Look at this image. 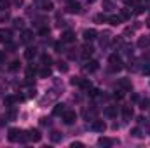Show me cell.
<instances>
[{
  "label": "cell",
  "instance_id": "obj_1",
  "mask_svg": "<svg viewBox=\"0 0 150 148\" xmlns=\"http://www.w3.org/2000/svg\"><path fill=\"white\" fill-rule=\"evenodd\" d=\"M108 61H110L108 70H110L112 73H115V72H120V70H122V61H120V58H119L117 54H112Z\"/></svg>",
  "mask_w": 150,
  "mask_h": 148
},
{
  "label": "cell",
  "instance_id": "obj_2",
  "mask_svg": "<svg viewBox=\"0 0 150 148\" xmlns=\"http://www.w3.org/2000/svg\"><path fill=\"white\" fill-rule=\"evenodd\" d=\"M21 134H23V131H19V129L12 127V129H9V134H7V138H9V141H12V143H19V138H21Z\"/></svg>",
  "mask_w": 150,
  "mask_h": 148
},
{
  "label": "cell",
  "instance_id": "obj_3",
  "mask_svg": "<svg viewBox=\"0 0 150 148\" xmlns=\"http://www.w3.org/2000/svg\"><path fill=\"white\" fill-rule=\"evenodd\" d=\"M63 120H65V124H74L75 120H77V113L72 110H65V113H63Z\"/></svg>",
  "mask_w": 150,
  "mask_h": 148
},
{
  "label": "cell",
  "instance_id": "obj_4",
  "mask_svg": "<svg viewBox=\"0 0 150 148\" xmlns=\"http://www.w3.org/2000/svg\"><path fill=\"white\" fill-rule=\"evenodd\" d=\"M26 134H28V140H30V141H33V143H37V141L42 140V134H40V131H38V129H30Z\"/></svg>",
  "mask_w": 150,
  "mask_h": 148
},
{
  "label": "cell",
  "instance_id": "obj_5",
  "mask_svg": "<svg viewBox=\"0 0 150 148\" xmlns=\"http://www.w3.org/2000/svg\"><path fill=\"white\" fill-rule=\"evenodd\" d=\"M117 85H119L122 91H131V89H133V84H131L129 78H120V80L117 82Z\"/></svg>",
  "mask_w": 150,
  "mask_h": 148
},
{
  "label": "cell",
  "instance_id": "obj_6",
  "mask_svg": "<svg viewBox=\"0 0 150 148\" xmlns=\"http://www.w3.org/2000/svg\"><path fill=\"white\" fill-rule=\"evenodd\" d=\"M91 129H93V131H96V132H103V131L107 129V124H105L103 120H94V122H93V125H91Z\"/></svg>",
  "mask_w": 150,
  "mask_h": 148
},
{
  "label": "cell",
  "instance_id": "obj_7",
  "mask_svg": "<svg viewBox=\"0 0 150 148\" xmlns=\"http://www.w3.org/2000/svg\"><path fill=\"white\" fill-rule=\"evenodd\" d=\"M96 35H98V32H96V30H93V28H89V30H84V33H82V37H84V40H86V42H91V40H94V38H96Z\"/></svg>",
  "mask_w": 150,
  "mask_h": 148
},
{
  "label": "cell",
  "instance_id": "obj_8",
  "mask_svg": "<svg viewBox=\"0 0 150 148\" xmlns=\"http://www.w3.org/2000/svg\"><path fill=\"white\" fill-rule=\"evenodd\" d=\"M61 42H63V44H72V42H75V33L70 32V30L65 32V33L61 35Z\"/></svg>",
  "mask_w": 150,
  "mask_h": 148
},
{
  "label": "cell",
  "instance_id": "obj_9",
  "mask_svg": "<svg viewBox=\"0 0 150 148\" xmlns=\"http://www.w3.org/2000/svg\"><path fill=\"white\" fill-rule=\"evenodd\" d=\"M67 11H68L70 14H79V12H80V4L72 0V2H70V4L67 5Z\"/></svg>",
  "mask_w": 150,
  "mask_h": 148
},
{
  "label": "cell",
  "instance_id": "obj_10",
  "mask_svg": "<svg viewBox=\"0 0 150 148\" xmlns=\"http://www.w3.org/2000/svg\"><path fill=\"white\" fill-rule=\"evenodd\" d=\"M11 38H12V32L11 30H5V28L0 30V42H11Z\"/></svg>",
  "mask_w": 150,
  "mask_h": 148
},
{
  "label": "cell",
  "instance_id": "obj_11",
  "mask_svg": "<svg viewBox=\"0 0 150 148\" xmlns=\"http://www.w3.org/2000/svg\"><path fill=\"white\" fill-rule=\"evenodd\" d=\"M84 70H86V72H89V73L96 72V70H98V61H94V59L87 61V63H86V66H84Z\"/></svg>",
  "mask_w": 150,
  "mask_h": 148
},
{
  "label": "cell",
  "instance_id": "obj_12",
  "mask_svg": "<svg viewBox=\"0 0 150 148\" xmlns=\"http://www.w3.org/2000/svg\"><path fill=\"white\" fill-rule=\"evenodd\" d=\"M32 38H33V32L32 30H25L23 35H21V42L23 44H28V42H32Z\"/></svg>",
  "mask_w": 150,
  "mask_h": 148
},
{
  "label": "cell",
  "instance_id": "obj_13",
  "mask_svg": "<svg viewBox=\"0 0 150 148\" xmlns=\"http://www.w3.org/2000/svg\"><path fill=\"white\" fill-rule=\"evenodd\" d=\"M19 99H23V98H19V96H5L4 98V103L7 105V106H12L16 101H19Z\"/></svg>",
  "mask_w": 150,
  "mask_h": 148
},
{
  "label": "cell",
  "instance_id": "obj_14",
  "mask_svg": "<svg viewBox=\"0 0 150 148\" xmlns=\"http://www.w3.org/2000/svg\"><path fill=\"white\" fill-rule=\"evenodd\" d=\"M93 51H94V49H93L91 44H84V47H82V56H84V58H89V56L93 54Z\"/></svg>",
  "mask_w": 150,
  "mask_h": 148
},
{
  "label": "cell",
  "instance_id": "obj_15",
  "mask_svg": "<svg viewBox=\"0 0 150 148\" xmlns=\"http://www.w3.org/2000/svg\"><path fill=\"white\" fill-rule=\"evenodd\" d=\"M110 25H113V26H117V25H120L122 23V16H115V14H112V16H108V19H107Z\"/></svg>",
  "mask_w": 150,
  "mask_h": 148
},
{
  "label": "cell",
  "instance_id": "obj_16",
  "mask_svg": "<svg viewBox=\"0 0 150 148\" xmlns=\"http://www.w3.org/2000/svg\"><path fill=\"white\" fill-rule=\"evenodd\" d=\"M122 117H124V120H131V117H133V108H131V106H124V108H122Z\"/></svg>",
  "mask_w": 150,
  "mask_h": 148
},
{
  "label": "cell",
  "instance_id": "obj_17",
  "mask_svg": "<svg viewBox=\"0 0 150 148\" xmlns=\"http://www.w3.org/2000/svg\"><path fill=\"white\" fill-rule=\"evenodd\" d=\"M65 110H67V105H63V103H58V105L54 106L52 113H54V115H63V113H65Z\"/></svg>",
  "mask_w": 150,
  "mask_h": 148
},
{
  "label": "cell",
  "instance_id": "obj_18",
  "mask_svg": "<svg viewBox=\"0 0 150 148\" xmlns=\"http://www.w3.org/2000/svg\"><path fill=\"white\" fill-rule=\"evenodd\" d=\"M35 54H37V49H35V47H28V49L25 51V58H26V59H33Z\"/></svg>",
  "mask_w": 150,
  "mask_h": 148
},
{
  "label": "cell",
  "instance_id": "obj_19",
  "mask_svg": "<svg viewBox=\"0 0 150 148\" xmlns=\"http://www.w3.org/2000/svg\"><path fill=\"white\" fill-rule=\"evenodd\" d=\"M98 145H100V147H112L113 140H110V138H100V140H98Z\"/></svg>",
  "mask_w": 150,
  "mask_h": 148
},
{
  "label": "cell",
  "instance_id": "obj_20",
  "mask_svg": "<svg viewBox=\"0 0 150 148\" xmlns=\"http://www.w3.org/2000/svg\"><path fill=\"white\" fill-rule=\"evenodd\" d=\"M61 138H63V136H61L58 131H52V132H51V141H52V143H59Z\"/></svg>",
  "mask_w": 150,
  "mask_h": 148
},
{
  "label": "cell",
  "instance_id": "obj_21",
  "mask_svg": "<svg viewBox=\"0 0 150 148\" xmlns=\"http://www.w3.org/2000/svg\"><path fill=\"white\" fill-rule=\"evenodd\" d=\"M38 75H40L42 78H47V77H51V68H49V66H44V68H40Z\"/></svg>",
  "mask_w": 150,
  "mask_h": 148
},
{
  "label": "cell",
  "instance_id": "obj_22",
  "mask_svg": "<svg viewBox=\"0 0 150 148\" xmlns=\"http://www.w3.org/2000/svg\"><path fill=\"white\" fill-rule=\"evenodd\" d=\"M105 115H107V117H117V106H108V108H107V110H105Z\"/></svg>",
  "mask_w": 150,
  "mask_h": 148
},
{
  "label": "cell",
  "instance_id": "obj_23",
  "mask_svg": "<svg viewBox=\"0 0 150 148\" xmlns=\"http://www.w3.org/2000/svg\"><path fill=\"white\" fill-rule=\"evenodd\" d=\"M51 63H52V58H51L49 54H42V65H44V66H49Z\"/></svg>",
  "mask_w": 150,
  "mask_h": 148
},
{
  "label": "cell",
  "instance_id": "obj_24",
  "mask_svg": "<svg viewBox=\"0 0 150 148\" xmlns=\"http://www.w3.org/2000/svg\"><path fill=\"white\" fill-rule=\"evenodd\" d=\"M138 45H140V47H149L150 45V38L149 37H142L140 40H138Z\"/></svg>",
  "mask_w": 150,
  "mask_h": 148
},
{
  "label": "cell",
  "instance_id": "obj_25",
  "mask_svg": "<svg viewBox=\"0 0 150 148\" xmlns=\"http://www.w3.org/2000/svg\"><path fill=\"white\" fill-rule=\"evenodd\" d=\"M131 14H133V12H131V9H127V7L120 11V16H122V19H129V18H131Z\"/></svg>",
  "mask_w": 150,
  "mask_h": 148
},
{
  "label": "cell",
  "instance_id": "obj_26",
  "mask_svg": "<svg viewBox=\"0 0 150 148\" xmlns=\"http://www.w3.org/2000/svg\"><path fill=\"white\" fill-rule=\"evenodd\" d=\"M82 89H86V91H89L91 89V82L89 80H86V78H80V84H79Z\"/></svg>",
  "mask_w": 150,
  "mask_h": 148
},
{
  "label": "cell",
  "instance_id": "obj_27",
  "mask_svg": "<svg viewBox=\"0 0 150 148\" xmlns=\"http://www.w3.org/2000/svg\"><path fill=\"white\" fill-rule=\"evenodd\" d=\"M58 70L63 72V73H67V72H68V65H67L65 61H59V63H58Z\"/></svg>",
  "mask_w": 150,
  "mask_h": 148
},
{
  "label": "cell",
  "instance_id": "obj_28",
  "mask_svg": "<svg viewBox=\"0 0 150 148\" xmlns=\"http://www.w3.org/2000/svg\"><path fill=\"white\" fill-rule=\"evenodd\" d=\"M19 65H21V63H19L18 59H14V61H12V63L9 65V70H11V72H16V70L19 68Z\"/></svg>",
  "mask_w": 150,
  "mask_h": 148
},
{
  "label": "cell",
  "instance_id": "obj_29",
  "mask_svg": "<svg viewBox=\"0 0 150 148\" xmlns=\"http://www.w3.org/2000/svg\"><path fill=\"white\" fill-rule=\"evenodd\" d=\"M16 117H18V111L14 110V108H11V110L7 111V118H9V120H14Z\"/></svg>",
  "mask_w": 150,
  "mask_h": 148
},
{
  "label": "cell",
  "instance_id": "obj_30",
  "mask_svg": "<svg viewBox=\"0 0 150 148\" xmlns=\"http://www.w3.org/2000/svg\"><path fill=\"white\" fill-rule=\"evenodd\" d=\"M23 26H25V21L21 18H16L14 19V28H23Z\"/></svg>",
  "mask_w": 150,
  "mask_h": 148
},
{
  "label": "cell",
  "instance_id": "obj_31",
  "mask_svg": "<svg viewBox=\"0 0 150 148\" xmlns=\"http://www.w3.org/2000/svg\"><path fill=\"white\" fill-rule=\"evenodd\" d=\"M108 42H110V35H108V33H105L103 37L100 38V44H101V45H107Z\"/></svg>",
  "mask_w": 150,
  "mask_h": 148
},
{
  "label": "cell",
  "instance_id": "obj_32",
  "mask_svg": "<svg viewBox=\"0 0 150 148\" xmlns=\"http://www.w3.org/2000/svg\"><path fill=\"white\" fill-rule=\"evenodd\" d=\"M131 136H134V138H142L143 134H142V131H140L138 127H134V129H131Z\"/></svg>",
  "mask_w": 150,
  "mask_h": 148
},
{
  "label": "cell",
  "instance_id": "obj_33",
  "mask_svg": "<svg viewBox=\"0 0 150 148\" xmlns=\"http://www.w3.org/2000/svg\"><path fill=\"white\" fill-rule=\"evenodd\" d=\"M107 19H108V18H107L105 14H98V16L94 18V21H96V23H103V21H107Z\"/></svg>",
  "mask_w": 150,
  "mask_h": 148
},
{
  "label": "cell",
  "instance_id": "obj_34",
  "mask_svg": "<svg viewBox=\"0 0 150 148\" xmlns=\"http://www.w3.org/2000/svg\"><path fill=\"white\" fill-rule=\"evenodd\" d=\"M42 9H45V11H51V9H52V4H51L49 0H45V2L42 4Z\"/></svg>",
  "mask_w": 150,
  "mask_h": 148
},
{
  "label": "cell",
  "instance_id": "obj_35",
  "mask_svg": "<svg viewBox=\"0 0 150 148\" xmlns=\"http://www.w3.org/2000/svg\"><path fill=\"white\" fill-rule=\"evenodd\" d=\"M38 33H40V35H49V28H47V26H42V28L38 30Z\"/></svg>",
  "mask_w": 150,
  "mask_h": 148
},
{
  "label": "cell",
  "instance_id": "obj_36",
  "mask_svg": "<svg viewBox=\"0 0 150 148\" xmlns=\"http://www.w3.org/2000/svg\"><path fill=\"white\" fill-rule=\"evenodd\" d=\"M7 7H9V2H7V0H0V9H2V11H5Z\"/></svg>",
  "mask_w": 150,
  "mask_h": 148
},
{
  "label": "cell",
  "instance_id": "obj_37",
  "mask_svg": "<svg viewBox=\"0 0 150 148\" xmlns=\"http://www.w3.org/2000/svg\"><path fill=\"white\" fill-rule=\"evenodd\" d=\"M149 105H150V101H147V99H143V101H140V108H149Z\"/></svg>",
  "mask_w": 150,
  "mask_h": 148
},
{
  "label": "cell",
  "instance_id": "obj_38",
  "mask_svg": "<svg viewBox=\"0 0 150 148\" xmlns=\"http://www.w3.org/2000/svg\"><path fill=\"white\" fill-rule=\"evenodd\" d=\"M70 84H72V85H79V84H80V77H74V78L70 80Z\"/></svg>",
  "mask_w": 150,
  "mask_h": 148
},
{
  "label": "cell",
  "instance_id": "obj_39",
  "mask_svg": "<svg viewBox=\"0 0 150 148\" xmlns=\"http://www.w3.org/2000/svg\"><path fill=\"white\" fill-rule=\"evenodd\" d=\"M54 47H56V51H58V52H61V51H63V42H56V44H54Z\"/></svg>",
  "mask_w": 150,
  "mask_h": 148
},
{
  "label": "cell",
  "instance_id": "obj_40",
  "mask_svg": "<svg viewBox=\"0 0 150 148\" xmlns=\"http://www.w3.org/2000/svg\"><path fill=\"white\" fill-rule=\"evenodd\" d=\"M126 2V5H136V4H140L142 0H124Z\"/></svg>",
  "mask_w": 150,
  "mask_h": 148
},
{
  "label": "cell",
  "instance_id": "obj_41",
  "mask_svg": "<svg viewBox=\"0 0 150 148\" xmlns=\"http://www.w3.org/2000/svg\"><path fill=\"white\" fill-rule=\"evenodd\" d=\"M103 7H107V9H112L113 4L110 2V0H103Z\"/></svg>",
  "mask_w": 150,
  "mask_h": 148
},
{
  "label": "cell",
  "instance_id": "obj_42",
  "mask_svg": "<svg viewBox=\"0 0 150 148\" xmlns=\"http://www.w3.org/2000/svg\"><path fill=\"white\" fill-rule=\"evenodd\" d=\"M98 94H100V91H98V89H91V92H89V96H91V98H96Z\"/></svg>",
  "mask_w": 150,
  "mask_h": 148
},
{
  "label": "cell",
  "instance_id": "obj_43",
  "mask_svg": "<svg viewBox=\"0 0 150 148\" xmlns=\"http://www.w3.org/2000/svg\"><path fill=\"white\" fill-rule=\"evenodd\" d=\"M40 124H42V125H51V120L44 117V118H40Z\"/></svg>",
  "mask_w": 150,
  "mask_h": 148
},
{
  "label": "cell",
  "instance_id": "obj_44",
  "mask_svg": "<svg viewBox=\"0 0 150 148\" xmlns=\"http://www.w3.org/2000/svg\"><path fill=\"white\" fill-rule=\"evenodd\" d=\"M32 75H35V70H33V68H28V70H26V77L32 78Z\"/></svg>",
  "mask_w": 150,
  "mask_h": 148
},
{
  "label": "cell",
  "instance_id": "obj_45",
  "mask_svg": "<svg viewBox=\"0 0 150 148\" xmlns=\"http://www.w3.org/2000/svg\"><path fill=\"white\" fill-rule=\"evenodd\" d=\"M35 96H37V91L35 89H30L28 91V98H35Z\"/></svg>",
  "mask_w": 150,
  "mask_h": 148
},
{
  "label": "cell",
  "instance_id": "obj_46",
  "mask_svg": "<svg viewBox=\"0 0 150 148\" xmlns=\"http://www.w3.org/2000/svg\"><path fill=\"white\" fill-rule=\"evenodd\" d=\"M122 96H124V94H122V91H119V92H115V94H113V98H115V99H122Z\"/></svg>",
  "mask_w": 150,
  "mask_h": 148
},
{
  "label": "cell",
  "instance_id": "obj_47",
  "mask_svg": "<svg viewBox=\"0 0 150 148\" xmlns=\"http://www.w3.org/2000/svg\"><path fill=\"white\" fill-rule=\"evenodd\" d=\"M82 147H84V145L79 143V141H74V143H72V148H82Z\"/></svg>",
  "mask_w": 150,
  "mask_h": 148
},
{
  "label": "cell",
  "instance_id": "obj_48",
  "mask_svg": "<svg viewBox=\"0 0 150 148\" xmlns=\"http://www.w3.org/2000/svg\"><path fill=\"white\" fill-rule=\"evenodd\" d=\"M133 33H134V30H133V28H127V30L124 32V35H133Z\"/></svg>",
  "mask_w": 150,
  "mask_h": 148
},
{
  "label": "cell",
  "instance_id": "obj_49",
  "mask_svg": "<svg viewBox=\"0 0 150 148\" xmlns=\"http://www.w3.org/2000/svg\"><path fill=\"white\" fill-rule=\"evenodd\" d=\"M131 99H133V101H140V98H138V94H133V96H131Z\"/></svg>",
  "mask_w": 150,
  "mask_h": 148
},
{
  "label": "cell",
  "instance_id": "obj_50",
  "mask_svg": "<svg viewBox=\"0 0 150 148\" xmlns=\"http://www.w3.org/2000/svg\"><path fill=\"white\" fill-rule=\"evenodd\" d=\"M4 58H5V54H4V52H0V61H4Z\"/></svg>",
  "mask_w": 150,
  "mask_h": 148
},
{
  "label": "cell",
  "instance_id": "obj_51",
  "mask_svg": "<svg viewBox=\"0 0 150 148\" xmlns=\"http://www.w3.org/2000/svg\"><path fill=\"white\" fill-rule=\"evenodd\" d=\"M4 124H5V122H4V118L0 117V125H4Z\"/></svg>",
  "mask_w": 150,
  "mask_h": 148
},
{
  "label": "cell",
  "instance_id": "obj_52",
  "mask_svg": "<svg viewBox=\"0 0 150 148\" xmlns=\"http://www.w3.org/2000/svg\"><path fill=\"white\" fill-rule=\"evenodd\" d=\"M147 26H149V28H150V18H149V19H147Z\"/></svg>",
  "mask_w": 150,
  "mask_h": 148
},
{
  "label": "cell",
  "instance_id": "obj_53",
  "mask_svg": "<svg viewBox=\"0 0 150 148\" xmlns=\"http://www.w3.org/2000/svg\"><path fill=\"white\" fill-rule=\"evenodd\" d=\"M89 2H94V0H89Z\"/></svg>",
  "mask_w": 150,
  "mask_h": 148
}]
</instances>
